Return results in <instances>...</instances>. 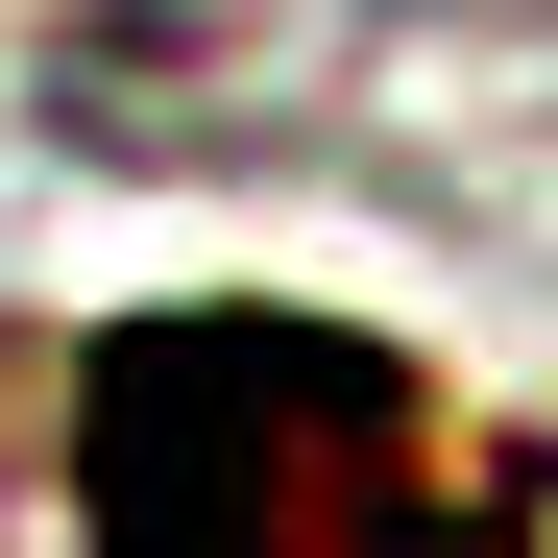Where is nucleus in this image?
I'll return each mask as SVG.
<instances>
[{
	"mask_svg": "<svg viewBox=\"0 0 558 558\" xmlns=\"http://www.w3.org/2000/svg\"><path fill=\"white\" fill-rule=\"evenodd\" d=\"M413 510H437V389L292 292H195L73 364V534L122 558H389Z\"/></svg>",
	"mask_w": 558,
	"mask_h": 558,
	"instance_id": "obj_1",
	"label": "nucleus"
}]
</instances>
